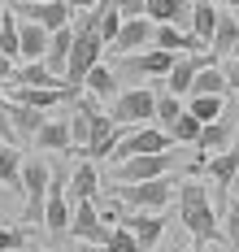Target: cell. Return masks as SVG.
Listing matches in <instances>:
<instances>
[{
    "label": "cell",
    "instance_id": "1",
    "mask_svg": "<svg viewBox=\"0 0 239 252\" xmlns=\"http://www.w3.org/2000/svg\"><path fill=\"white\" fill-rule=\"evenodd\" d=\"M179 218H183V226L191 230L200 244H213V239H217V218H213L209 187H205V183L187 178L183 187H179Z\"/></svg>",
    "mask_w": 239,
    "mask_h": 252
},
{
    "label": "cell",
    "instance_id": "2",
    "mask_svg": "<svg viewBox=\"0 0 239 252\" xmlns=\"http://www.w3.org/2000/svg\"><path fill=\"white\" fill-rule=\"evenodd\" d=\"M113 196L122 209H144V213H161L174 200V178H144V183H113Z\"/></svg>",
    "mask_w": 239,
    "mask_h": 252
},
{
    "label": "cell",
    "instance_id": "3",
    "mask_svg": "<svg viewBox=\"0 0 239 252\" xmlns=\"http://www.w3.org/2000/svg\"><path fill=\"white\" fill-rule=\"evenodd\" d=\"M100 57H105V39L96 35L91 18H83V22L74 26V48H70V61H65V83H70V87H83L87 70H91Z\"/></svg>",
    "mask_w": 239,
    "mask_h": 252
},
{
    "label": "cell",
    "instance_id": "4",
    "mask_svg": "<svg viewBox=\"0 0 239 252\" xmlns=\"http://www.w3.org/2000/svg\"><path fill=\"white\" fill-rule=\"evenodd\" d=\"M109 118L118 126H148L157 122V92H148V87H126V92H118L113 104H109Z\"/></svg>",
    "mask_w": 239,
    "mask_h": 252
},
{
    "label": "cell",
    "instance_id": "5",
    "mask_svg": "<svg viewBox=\"0 0 239 252\" xmlns=\"http://www.w3.org/2000/svg\"><path fill=\"white\" fill-rule=\"evenodd\" d=\"M174 148L170 152H139V157H126V161H113V183H144V178H161L174 174Z\"/></svg>",
    "mask_w": 239,
    "mask_h": 252
},
{
    "label": "cell",
    "instance_id": "6",
    "mask_svg": "<svg viewBox=\"0 0 239 252\" xmlns=\"http://www.w3.org/2000/svg\"><path fill=\"white\" fill-rule=\"evenodd\" d=\"M48 183H53V170L48 161L30 157L22 161V191H27V222L44 226V200H48Z\"/></svg>",
    "mask_w": 239,
    "mask_h": 252
},
{
    "label": "cell",
    "instance_id": "7",
    "mask_svg": "<svg viewBox=\"0 0 239 252\" xmlns=\"http://www.w3.org/2000/svg\"><path fill=\"white\" fill-rule=\"evenodd\" d=\"M170 148H174L170 130H161V126H135L131 135H118L109 161H126V157H139V152H170Z\"/></svg>",
    "mask_w": 239,
    "mask_h": 252
},
{
    "label": "cell",
    "instance_id": "8",
    "mask_svg": "<svg viewBox=\"0 0 239 252\" xmlns=\"http://www.w3.org/2000/svg\"><path fill=\"white\" fill-rule=\"evenodd\" d=\"M13 13L48 26V31H61V26H70L74 9H70V0H13Z\"/></svg>",
    "mask_w": 239,
    "mask_h": 252
},
{
    "label": "cell",
    "instance_id": "9",
    "mask_svg": "<svg viewBox=\"0 0 239 252\" xmlns=\"http://www.w3.org/2000/svg\"><path fill=\"white\" fill-rule=\"evenodd\" d=\"M70 196H65V178L53 174V183H48V200H44V230L48 235H57V239H65L70 235Z\"/></svg>",
    "mask_w": 239,
    "mask_h": 252
},
{
    "label": "cell",
    "instance_id": "10",
    "mask_svg": "<svg viewBox=\"0 0 239 252\" xmlns=\"http://www.w3.org/2000/svg\"><path fill=\"white\" fill-rule=\"evenodd\" d=\"M152 31H157V22L152 18H122V31H118V39L109 44V52L113 57H126V52H144L152 48Z\"/></svg>",
    "mask_w": 239,
    "mask_h": 252
},
{
    "label": "cell",
    "instance_id": "11",
    "mask_svg": "<svg viewBox=\"0 0 239 252\" xmlns=\"http://www.w3.org/2000/svg\"><path fill=\"white\" fill-rule=\"evenodd\" d=\"M174 57H183V52H165V48H157V44H152V48H144V52H126L118 65H122L126 74H135V78H139V74L165 78L170 70H174Z\"/></svg>",
    "mask_w": 239,
    "mask_h": 252
},
{
    "label": "cell",
    "instance_id": "12",
    "mask_svg": "<svg viewBox=\"0 0 239 252\" xmlns=\"http://www.w3.org/2000/svg\"><path fill=\"white\" fill-rule=\"evenodd\" d=\"M70 239H87V244H109V230L100 222V209L96 200H79L74 204V213H70Z\"/></svg>",
    "mask_w": 239,
    "mask_h": 252
},
{
    "label": "cell",
    "instance_id": "13",
    "mask_svg": "<svg viewBox=\"0 0 239 252\" xmlns=\"http://www.w3.org/2000/svg\"><path fill=\"white\" fill-rule=\"evenodd\" d=\"M213 61V52H183V57H174V70L165 74V92H174V96H191V83H196V70Z\"/></svg>",
    "mask_w": 239,
    "mask_h": 252
},
{
    "label": "cell",
    "instance_id": "14",
    "mask_svg": "<svg viewBox=\"0 0 239 252\" xmlns=\"http://www.w3.org/2000/svg\"><path fill=\"white\" fill-rule=\"evenodd\" d=\"M113 144H118V122H113L109 113H100V109L91 104V139H87L83 157L100 161V157H109V152H113Z\"/></svg>",
    "mask_w": 239,
    "mask_h": 252
},
{
    "label": "cell",
    "instance_id": "15",
    "mask_svg": "<svg viewBox=\"0 0 239 252\" xmlns=\"http://www.w3.org/2000/svg\"><path fill=\"white\" fill-rule=\"evenodd\" d=\"M122 226L131 230L135 239H139V248L148 252L152 244H161V235H165V218H161V213H144V209H131V213L122 218Z\"/></svg>",
    "mask_w": 239,
    "mask_h": 252
},
{
    "label": "cell",
    "instance_id": "16",
    "mask_svg": "<svg viewBox=\"0 0 239 252\" xmlns=\"http://www.w3.org/2000/svg\"><path fill=\"white\" fill-rule=\"evenodd\" d=\"M152 44L165 52H209L191 31H183V26H174V22H157V31H152Z\"/></svg>",
    "mask_w": 239,
    "mask_h": 252
},
{
    "label": "cell",
    "instance_id": "17",
    "mask_svg": "<svg viewBox=\"0 0 239 252\" xmlns=\"http://www.w3.org/2000/svg\"><path fill=\"white\" fill-rule=\"evenodd\" d=\"M200 165L213 174V183H217L222 191H231V187H235V174H239V144H231V148H222V152H213V157H205Z\"/></svg>",
    "mask_w": 239,
    "mask_h": 252
},
{
    "label": "cell",
    "instance_id": "18",
    "mask_svg": "<svg viewBox=\"0 0 239 252\" xmlns=\"http://www.w3.org/2000/svg\"><path fill=\"white\" fill-rule=\"evenodd\" d=\"M235 144V118H217V122H205V130H200V139H196V148L205 152V157H213V152L231 148Z\"/></svg>",
    "mask_w": 239,
    "mask_h": 252
},
{
    "label": "cell",
    "instance_id": "19",
    "mask_svg": "<svg viewBox=\"0 0 239 252\" xmlns=\"http://www.w3.org/2000/svg\"><path fill=\"white\" fill-rule=\"evenodd\" d=\"M48 26L30 22V18H18V44H22V61H44L48 52Z\"/></svg>",
    "mask_w": 239,
    "mask_h": 252
},
{
    "label": "cell",
    "instance_id": "20",
    "mask_svg": "<svg viewBox=\"0 0 239 252\" xmlns=\"http://www.w3.org/2000/svg\"><path fill=\"white\" fill-rule=\"evenodd\" d=\"M9 83H18V87H70L65 78L48 70L44 61H22V65H13V78Z\"/></svg>",
    "mask_w": 239,
    "mask_h": 252
},
{
    "label": "cell",
    "instance_id": "21",
    "mask_svg": "<svg viewBox=\"0 0 239 252\" xmlns=\"http://www.w3.org/2000/svg\"><path fill=\"white\" fill-rule=\"evenodd\" d=\"M96 191H100V174H96V165H91V161H79V165H74V174H70V183H65L70 204L96 200Z\"/></svg>",
    "mask_w": 239,
    "mask_h": 252
},
{
    "label": "cell",
    "instance_id": "22",
    "mask_svg": "<svg viewBox=\"0 0 239 252\" xmlns=\"http://www.w3.org/2000/svg\"><path fill=\"white\" fill-rule=\"evenodd\" d=\"M231 92V83H226V70L217 65V57L205 61L200 70H196V83H191V96H226Z\"/></svg>",
    "mask_w": 239,
    "mask_h": 252
},
{
    "label": "cell",
    "instance_id": "23",
    "mask_svg": "<svg viewBox=\"0 0 239 252\" xmlns=\"http://www.w3.org/2000/svg\"><path fill=\"white\" fill-rule=\"evenodd\" d=\"M144 18L152 22H174V26H191V0H148Z\"/></svg>",
    "mask_w": 239,
    "mask_h": 252
},
{
    "label": "cell",
    "instance_id": "24",
    "mask_svg": "<svg viewBox=\"0 0 239 252\" xmlns=\"http://www.w3.org/2000/svg\"><path fill=\"white\" fill-rule=\"evenodd\" d=\"M70 48H74V26H61L48 35V52H44V65L57 70V74L65 78V61H70Z\"/></svg>",
    "mask_w": 239,
    "mask_h": 252
},
{
    "label": "cell",
    "instance_id": "25",
    "mask_svg": "<svg viewBox=\"0 0 239 252\" xmlns=\"http://www.w3.org/2000/svg\"><path fill=\"white\" fill-rule=\"evenodd\" d=\"M217 18H222V13L213 9L209 0H191V26H187V31L209 48V44H213V31H217Z\"/></svg>",
    "mask_w": 239,
    "mask_h": 252
},
{
    "label": "cell",
    "instance_id": "26",
    "mask_svg": "<svg viewBox=\"0 0 239 252\" xmlns=\"http://www.w3.org/2000/svg\"><path fill=\"white\" fill-rule=\"evenodd\" d=\"M4 113H9L13 130H18V135H27V139H35V130L48 122V118H44V109H30V104H18V100H9Z\"/></svg>",
    "mask_w": 239,
    "mask_h": 252
},
{
    "label": "cell",
    "instance_id": "27",
    "mask_svg": "<svg viewBox=\"0 0 239 252\" xmlns=\"http://www.w3.org/2000/svg\"><path fill=\"white\" fill-rule=\"evenodd\" d=\"M35 148H48V152H65L70 157V122H44L35 130V139H30Z\"/></svg>",
    "mask_w": 239,
    "mask_h": 252
},
{
    "label": "cell",
    "instance_id": "28",
    "mask_svg": "<svg viewBox=\"0 0 239 252\" xmlns=\"http://www.w3.org/2000/svg\"><path fill=\"white\" fill-rule=\"evenodd\" d=\"M83 87H87L96 100H113V96H118V74H113L109 65H100V61H96V65L87 70V78H83Z\"/></svg>",
    "mask_w": 239,
    "mask_h": 252
},
{
    "label": "cell",
    "instance_id": "29",
    "mask_svg": "<svg viewBox=\"0 0 239 252\" xmlns=\"http://www.w3.org/2000/svg\"><path fill=\"white\" fill-rule=\"evenodd\" d=\"M209 52L213 57H231V52H239V18H217V31H213Z\"/></svg>",
    "mask_w": 239,
    "mask_h": 252
},
{
    "label": "cell",
    "instance_id": "30",
    "mask_svg": "<svg viewBox=\"0 0 239 252\" xmlns=\"http://www.w3.org/2000/svg\"><path fill=\"white\" fill-rule=\"evenodd\" d=\"M0 183H4V187H13V191L22 187V152L13 148L9 139L0 144Z\"/></svg>",
    "mask_w": 239,
    "mask_h": 252
},
{
    "label": "cell",
    "instance_id": "31",
    "mask_svg": "<svg viewBox=\"0 0 239 252\" xmlns=\"http://www.w3.org/2000/svg\"><path fill=\"white\" fill-rule=\"evenodd\" d=\"M91 139V100H79V113L70 118V152H83Z\"/></svg>",
    "mask_w": 239,
    "mask_h": 252
},
{
    "label": "cell",
    "instance_id": "32",
    "mask_svg": "<svg viewBox=\"0 0 239 252\" xmlns=\"http://www.w3.org/2000/svg\"><path fill=\"white\" fill-rule=\"evenodd\" d=\"M200 130H205V122H200L191 109H183V113L174 118V126H170V139H174V144H196Z\"/></svg>",
    "mask_w": 239,
    "mask_h": 252
},
{
    "label": "cell",
    "instance_id": "33",
    "mask_svg": "<svg viewBox=\"0 0 239 252\" xmlns=\"http://www.w3.org/2000/svg\"><path fill=\"white\" fill-rule=\"evenodd\" d=\"M187 109H191L200 122H217V118L226 113V96H191Z\"/></svg>",
    "mask_w": 239,
    "mask_h": 252
},
{
    "label": "cell",
    "instance_id": "34",
    "mask_svg": "<svg viewBox=\"0 0 239 252\" xmlns=\"http://www.w3.org/2000/svg\"><path fill=\"white\" fill-rule=\"evenodd\" d=\"M0 52H4V57H13V61L22 57V44H18V13H13V9H9V13H4V22H0Z\"/></svg>",
    "mask_w": 239,
    "mask_h": 252
},
{
    "label": "cell",
    "instance_id": "35",
    "mask_svg": "<svg viewBox=\"0 0 239 252\" xmlns=\"http://www.w3.org/2000/svg\"><path fill=\"white\" fill-rule=\"evenodd\" d=\"M183 109H187V104L179 100L174 92H157V126H161V130H170V126H174V118H179Z\"/></svg>",
    "mask_w": 239,
    "mask_h": 252
},
{
    "label": "cell",
    "instance_id": "36",
    "mask_svg": "<svg viewBox=\"0 0 239 252\" xmlns=\"http://www.w3.org/2000/svg\"><path fill=\"white\" fill-rule=\"evenodd\" d=\"M105 252H144V248H139V239H135L131 230H126L122 222H118V226L109 230V244H105Z\"/></svg>",
    "mask_w": 239,
    "mask_h": 252
},
{
    "label": "cell",
    "instance_id": "37",
    "mask_svg": "<svg viewBox=\"0 0 239 252\" xmlns=\"http://www.w3.org/2000/svg\"><path fill=\"white\" fill-rule=\"evenodd\" d=\"M18 248H27V230L0 226V252H18Z\"/></svg>",
    "mask_w": 239,
    "mask_h": 252
},
{
    "label": "cell",
    "instance_id": "38",
    "mask_svg": "<svg viewBox=\"0 0 239 252\" xmlns=\"http://www.w3.org/2000/svg\"><path fill=\"white\" fill-rule=\"evenodd\" d=\"M226 239H231V244H239V191L235 196H231V209H226Z\"/></svg>",
    "mask_w": 239,
    "mask_h": 252
},
{
    "label": "cell",
    "instance_id": "39",
    "mask_svg": "<svg viewBox=\"0 0 239 252\" xmlns=\"http://www.w3.org/2000/svg\"><path fill=\"white\" fill-rule=\"evenodd\" d=\"M144 4H148V0H118L122 18H139V13H144Z\"/></svg>",
    "mask_w": 239,
    "mask_h": 252
},
{
    "label": "cell",
    "instance_id": "40",
    "mask_svg": "<svg viewBox=\"0 0 239 252\" xmlns=\"http://www.w3.org/2000/svg\"><path fill=\"white\" fill-rule=\"evenodd\" d=\"M9 78H13V57L0 52V83H9Z\"/></svg>",
    "mask_w": 239,
    "mask_h": 252
},
{
    "label": "cell",
    "instance_id": "41",
    "mask_svg": "<svg viewBox=\"0 0 239 252\" xmlns=\"http://www.w3.org/2000/svg\"><path fill=\"white\" fill-rule=\"evenodd\" d=\"M70 252H105V248H100V244H87V239H74Z\"/></svg>",
    "mask_w": 239,
    "mask_h": 252
},
{
    "label": "cell",
    "instance_id": "42",
    "mask_svg": "<svg viewBox=\"0 0 239 252\" xmlns=\"http://www.w3.org/2000/svg\"><path fill=\"white\" fill-rule=\"evenodd\" d=\"M91 4H100V0H70V9H74V13H87Z\"/></svg>",
    "mask_w": 239,
    "mask_h": 252
},
{
    "label": "cell",
    "instance_id": "43",
    "mask_svg": "<svg viewBox=\"0 0 239 252\" xmlns=\"http://www.w3.org/2000/svg\"><path fill=\"white\" fill-rule=\"evenodd\" d=\"M222 4H231V9H239V0H222Z\"/></svg>",
    "mask_w": 239,
    "mask_h": 252
},
{
    "label": "cell",
    "instance_id": "44",
    "mask_svg": "<svg viewBox=\"0 0 239 252\" xmlns=\"http://www.w3.org/2000/svg\"><path fill=\"white\" fill-rule=\"evenodd\" d=\"M165 252H187V248H179V244H174V248H165Z\"/></svg>",
    "mask_w": 239,
    "mask_h": 252
},
{
    "label": "cell",
    "instance_id": "45",
    "mask_svg": "<svg viewBox=\"0 0 239 252\" xmlns=\"http://www.w3.org/2000/svg\"><path fill=\"white\" fill-rule=\"evenodd\" d=\"M4 13H9V9H4V4H0V22H4Z\"/></svg>",
    "mask_w": 239,
    "mask_h": 252
},
{
    "label": "cell",
    "instance_id": "46",
    "mask_svg": "<svg viewBox=\"0 0 239 252\" xmlns=\"http://www.w3.org/2000/svg\"><path fill=\"white\" fill-rule=\"evenodd\" d=\"M235 252H239V244H235Z\"/></svg>",
    "mask_w": 239,
    "mask_h": 252
}]
</instances>
